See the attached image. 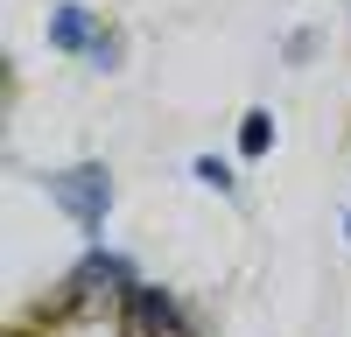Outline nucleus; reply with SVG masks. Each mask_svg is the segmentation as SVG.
<instances>
[{
	"label": "nucleus",
	"instance_id": "obj_1",
	"mask_svg": "<svg viewBox=\"0 0 351 337\" xmlns=\"http://www.w3.org/2000/svg\"><path fill=\"white\" fill-rule=\"evenodd\" d=\"M43 190L84 239L106 232V211H112V168L106 162H71V168H56V176H43Z\"/></svg>",
	"mask_w": 351,
	"mask_h": 337
},
{
	"label": "nucleus",
	"instance_id": "obj_2",
	"mask_svg": "<svg viewBox=\"0 0 351 337\" xmlns=\"http://www.w3.org/2000/svg\"><path fill=\"white\" fill-rule=\"evenodd\" d=\"M141 288V281H134V267L120 260V253H84V260L64 274V309H92V302H127Z\"/></svg>",
	"mask_w": 351,
	"mask_h": 337
},
{
	"label": "nucleus",
	"instance_id": "obj_3",
	"mask_svg": "<svg viewBox=\"0 0 351 337\" xmlns=\"http://www.w3.org/2000/svg\"><path fill=\"white\" fill-rule=\"evenodd\" d=\"M127 323H134L141 337H197V330L183 323V309H176L169 288H134V295H127Z\"/></svg>",
	"mask_w": 351,
	"mask_h": 337
},
{
	"label": "nucleus",
	"instance_id": "obj_4",
	"mask_svg": "<svg viewBox=\"0 0 351 337\" xmlns=\"http://www.w3.org/2000/svg\"><path fill=\"white\" fill-rule=\"evenodd\" d=\"M99 36H106V28H99L92 8H49V49H64V56H92Z\"/></svg>",
	"mask_w": 351,
	"mask_h": 337
},
{
	"label": "nucleus",
	"instance_id": "obj_5",
	"mask_svg": "<svg viewBox=\"0 0 351 337\" xmlns=\"http://www.w3.org/2000/svg\"><path fill=\"white\" fill-rule=\"evenodd\" d=\"M267 148H274V112H267V105H253L246 120H239V155H246V162H260Z\"/></svg>",
	"mask_w": 351,
	"mask_h": 337
},
{
	"label": "nucleus",
	"instance_id": "obj_6",
	"mask_svg": "<svg viewBox=\"0 0 351 337\" xmlns=\"http://www.w3.org/2000/svg\"><path fill=\"white\" fill-rule=\"evenodd\" d=\"M190 176H197L204 190H218V197H232V190H239V176H232V162H218V155H197V162H190Z\"/></svg>",
	"mask_w": 351,
	"mask_h": 337
},
{
	"label": "nucleus",
	"instance_id": "obj_7",
	"mask_svg": "<svg viewBox=\"0 0 351 337\" xmlns=\"http://www.w3.org/2000/svg\"><path fill=\"white\" fill-rule=\"evenodd\" d=\"M120 56H127V36H120V28H106V36L92 42V71H120Z\"/></svg>",
	"mask_w": 351,
	"mask_h": 337
},
{
	"label": "nucleus",
	"instance_id": "obj_8",
	"mask_svg": "<svg viewBox=\"0 0 351 337\" xmlns=\"http://www.w3.org/2000/svg\"><path fill=\"white\" fill-rule=\"evenodd\" d=\"M344 232H351V211H344Z\"/></svg>",
	"mask_w": 351,
	"mask_h": 337
}]
</instances>
